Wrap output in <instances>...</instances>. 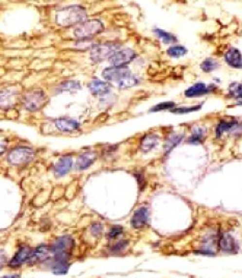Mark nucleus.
I'll use <instances>...</instances> for the list:
<instances>
[{
    "instance_id": "nucleus-5",
    "label": "nucleus",
    "mask_w": 242,
    "mask_h": 278,
    "mask_svg": "<svg viewBox=\"0 0 242 278\" xmlns=\"http://www.w3.org/2000/svg\"><path fill=\"white\" fill-rule=\"evenodd\" d=\"M35 157V150L28 147H18L13 149L7 155V161L12 165L20 166L29 163Z\"/></svg>"
},
{
    "instance_id": "nucleus-28",
    "label": "nucleus",
    "mask_w": 242,
    "mask_h": 278,
    "mask_svg": "<svg viewBox=\"0 0 242 278\" xmlns=\"http://www.w3.org/2000/svg\"><path fill=\"white\" fill-rule=\"evenodd\" d=\"M218 66H220L218 62H216L214 59L209 58V59H206L201 64V69L206 73H210V72H212V71L216 70Z\"/></svg>"
},
{
    "instance_id": "nucleus-23",
    "label": "nucleus",
    "mask_w": 242,
    "mask_h": 278,
    "mask_svg": "<svg viewBox=\"0 0 242 278\" xmlns=\"http://www.w3.org/2000/svg\"><path fill=\"white\" fill-rule=\"evenodd\" d=\"M184 136L183 134H171V136L167 140L165 144V150L166 152H169L173 150L176 146H178L182 142Z\"/></svg>"
},
{
    "instance_id": "nucleus-25",
    "label": "nucleus",
    "mask_w": 242,
    "mask_h": 278,
    "mask_svg": "<svg viewBox=\"0 0 242 278\" xmlns=\"http://www.w3.org/2000/svg\"><path fill=\"white\" fill-rule=\"evenodd\" d=\"M154 33L156 34V36H157L161 40L163 43L170 44V43L177 42V38L174 35L168 33V31H165V30L159 29V28H155Z\"/></svg>"
},
{
    "instance_id": "nucleus-8",
    "label": "nucleus",
    "mask_w": 242,
    "mask_h": 278,
    "mask_svg": "<svg viewBox=\"0 0 242 278\" xmlns=\"http://www.w3.org/2000/svg\"><path fill=\"white\" fill-rule=\"evenodd\" d=\"M217 248L223 253H237L239 246L230 234L223 233L217 236Z\"/></svg>"
},
{
    "instance_id": "nucleus-21",
    "label": "nucleus",
    "mask_w": 242,
    "mask_h": 278,
    "mask_svg": "<svg viewBox=\"0 0 242 278\" xmlns=\"http://www.w3.org/2000/svg\"><path fill=\"white\" fill-rule=\"evenodd\" d=\"M159 140L160 139L157 134H155V133L147 134V136H145L144 139L142 140V143H140V149H142L144 152L151 151L152 149H154L156 146L158 145Z\"/></svg>"
},
{
    "instance_id": "nucleus-29",
    "label": "nucleus",
    "mask_w": 242,
    "mask_h": 278,
    "mask_svg": "<svg viewBox=\"0 0 242 278\" xmlns=\"http://www.w3.org/2000/svg\"><path fill=\"white\" fill-rule=\"evenodd\" d=\"M230 96L236 99H242V84L233 83L229 88Z\"/></svg>"
},
{
    "instance_id": "nucleus-9",
    "label": "nucleus",
    "mask_w": 242,
    "mask_h": 278,
    "mask_svg": "<svg viewBox=\"0 0 242 278\" xmlns=\"http://www.w3.org/2000/svg\"><path fill=\"white\" fill-rule=\"evenodd\" d=\"M135 58V52L132 49H122L116 51L112 57L109 59V63L112 64L113 67H125L132 62Z\"/></svg>"
},
{
    "instance_id": "nucleus-2",
    "label": "nucleus",
    "mask_w": 242,
    "mask_h": 278,
    "mask_svg": "<svg viewBox=\"0 0 242 278\" xmlns=\"http://www.w3.org/2000/svg\"><path fill=\"white\" fill-rule=\"evenodd\" d=\"M87 19V12L82 6L79 5H72L64 7L56 12V24L59 26H73L80 23L84 22Z\"/></svg>"
},
{
    "instance_id": "nucleus-31",
    "label": "nucleus",
    "mask_w": 242,
    "mask_h": 278,
    "mask_svg": "<svg viewBox=\"0 0 242 278\" xmlns=\"http://www.w3.org/2000/svg\"><path fill=\"white\" fill-rule=\"evenodd\" d=\"M202 108V105L199 106H193V107H175L174 109H171V112L175 114H188L192 112H197V110Z\"/></svg>"
},
{
    "instance_id": "nucleus-13",
    "label": "nucleus",
    "mask_w": 242,
    "mask_h": 278,
    "mask_svg": "<svg viewBox=\"0 0 242 278\" xmlns=\"http://www.w3.org/2000/svg\"><path fill=\"white\" fill-rule=\"evenodd\" d=\"M149 220V210L147 208L137 209L131 219V226L135 229H140L147 225Z\"/></svg>"
},
{
    "instance_id": "nucleus-30",
    "label": "nucleus",
    "mask_w": 242,
    "mask_h": 278,
    "mask_svg": "<svg viewBox=\"0 0 242 278\" xmlns=\"http://www.w3.org/2000/svg\"><path fill=\"white\" fill-rule=\"evenodd\" d=\"M176 107V103L173 101H167V102H161L159 105L153 107L150 112L155 113V112H161V110H167V109H174Z\"/></svg>"
},
{
    "instance_id": "nucleus-4",
    "label": "nucleus",
    "mask_w": 242,
    "mask_h": 278,
    "mask_svg": "<svg viewBox=\"0 0 242 278\" xmlns=\"http://www.w3.org/2000/svg\"><path fill=\"white\" fill-rule=\"evenodd\" d=\"M120 44L118 43H104L97 44L93 49H91V60L95 63L103 62L109 60L112 55L119 51Z\"/></svg>"
},
{
    "instance_id": "nucleus-35",
    "label": "nucleus",
    "mask_w": 242,
    "mask_h": 278,
    "mask_svg": "<svg viewBox=\"0 0 242 278\" xmlns=\"http://www.w3.org/2000/svg\"><path fill=\"white\" fill-rule=\"evenodd\" d=\"M1 278H20V275H16V274H13V275H6V276H2Z\"/></svg>"
},
{
    "instance_id": "nucleus-20",
    "label": "nucleus",
    "mask_w": 242,
    "mask_h": 278,
    "mask_svg": "<svg viewBox=\"0 0 242 278\" xmlns=\"http://www.w3.org/2000/svg\"><path fill=\"white\" fill-rule=\"evenodd\" d=\"M89 89L93 95L104 96V95H107L111 92V86L105 82L99 81V79H93V81L89 84Z\"/></svg>"
},
{
    "instance_id": "nucleus-34",
    "label": "nucleus",
    "mask_w": 242,
    "mask_h": 278,
    "mask_svg": "<svg viewBox=\"0 0 242 278\" xmlns=\"http://www.w3.org/2000/svg\"><path fill=\"white\" fill-rule=\"evenodd\" d=\"M91 230H92V234H93V235H95V236H100V235L102 234V232H103V226L101 225L100 223H95V224L92 225Z\"/></svg>"
},
{
    "instance_id": "nucleus-22",
    "label": "nucleus",
    "mask_w": 242,
    "mask_h": 278,
    "mask_svg": "<svg viewBox=\"0 0 242 278\" xmlns=\"http://www.w3.org/2000/svg\"><path fill=\"white\" fill-rule=\"evenodd\" d=\"M50 268L52 270V272L56 275H65L69 271L70 264L68 263V261L52 259V264Z\"/></svg>"
},
{
    "instance_id": "nucleus-7",
    "label": "nucleus",
    "mask_w": 242,
    "mask_h": 278,
    "mask_svg": "<svg viewBox=\"0 0 242 278\" xmlns=\"http://www.w3.org/2000/svg\"><path fill=\"white\" fill-rule=\"evenodd\" d=\"M75 246V241L72 236L62 235L53 242L50 250L53 256L56 254H71Z\"/></svg>"
},
{
    "instance_id": "nucleus-11",
    "label": "nucleus",
    "mask_w": 242,
    "mask_h": 278,
    "mask_svg": "<svg viewBox=\"0 0 242 278\" xmlns=\"http://www.w3.org/2000/svg\"><path fill=\"white\" fill-rule=\"evenodd\" d=\"M31 251L33 250H31V248L28 247V246L22 245L21 247L18 249V251L16 252L14 257L10 260L9 266L11 268H19L24 263H27Z\"/></svg>"
},
{
    "instance_id": "nucleus-6",
    "label": "nucleus",
    "mask_w": 242,
    "mask_h": 278,
    "mask_svg": "<svg viewBox=\"0 0 242 278\" xmlns=\"http://www.w3.org/2000/svg\"><path fill=\"white\" fill-rule=\"evenodd\" d=\"M46 96L42 91L29 92L23 97V105L29 112H37L46 105Z\"/></svg>"
},
{
    "instance_id": "nucleus-37",
    "label": "nucleus",
    "mask_w": 242,
    "mask_h": 278,
    "mask_svg": "<svg viewBox=\"0 0 242 278\" xmlns=\"http://www.w3.org/2000/svg\"><path fill=\"white\" fill-rule=\"evenodd\" d=\"M238 105H239V106H242V101H239Z\"/></svg>"
},
{
    "instance_id": "nucleus-1",
    "label": "nucleus",
    "mask_w": 242,
    "mask_h": 278,
    "mask_svg": "<svg viewBox=\"0 0 242 278\" xmlns=\"http://www.w3.org/2000/svg\"><path fill=\"white\" fill-rule=\"evenodd\" d=\"M102 76L108 83L114 84L120 89L132 88L139 84L137 76L131 73L127 67H111L103 70Z\"/></svg>"
},
{
    "instance_id": "nucleus-32",
    "label": "nucleus",
    "mask_w": 242,
    "mask_h": 278,
    "mask_svg": "<svg viewBox=\"0 0 242 278\" xmlns=\"http://www.w3.org/2000/svg\"><path fill=\"white\" fill-rule=\"evenodd\" d=\"M124 233V228L120 225H114L112 226L107 234V237L109 240H114L116 237H119L122 234Z\"/></svg>"
},
{
    "instance_id": "nucleus-36",
    "label": "nucleus",
    "mask_w": 242,
    "mask_h": 278,
    "mask_svg": "<svg viewBox=\"0 0 242 278\" xmlns=\"http://www.w3.org/2000/svg\"><path fill=\"white\" fill-rule=\"evenodd\" d=\"M3 264H4V257L0 256V268L3 266Z\"/></svg>"
},
{
    "instance_id": "nucleus-12",
    "label": "nucleus",
    "mask_w": 242,
    "mask_h": 278,
    "mask_svg": "<svg viewBox=\"0 0 242 278\" xmlns=\"http://www.w3.org/2000/svg\"><path fill=\"white\" fill-rule=\"evenodd\" d=\"M214 89H215V86L213 85L208 86H206L205 83H197L185 91V96L188 98L199 97V96H203V95L212 92Z\"/></svg>"
},
{
    "instance_id": "nucleus-15",
    "label": "nucleus",
    "mask_w": 242,
    "mask_h": 278,
    "mask_svg": "<svg viewBox=\"0 0 242 278\" xmlns=\"http://www.w3.org/2000/svg\"><path fill=\"white\" fill-rule=\"evenodd\" d=\"M54 125L56 128L62 132H73L79 129L80 124L74 119L70 118H59L54 121Z\"/></svg>"
},
{
    "instance_id": "nucleus-24",
    "label": "nucleus",
    "mask_w": 242,
    "mask_h": 278,
    "mask_svg": "<svg viewBox=\"0 0 242 278\" xmlns=\"http://www.w3.org/2000/svg\"><path fill=\"white\" fill-rule=\"evenodd\" d=\"M204 137H205L204 127H196L189 139L187 140V142H188L189 144H199V143H201L203 139H204Z\"/></svg>"
},
{
    "instance_id": "nucleus-3",
    "label": "nucleus",
    "mask_w": 242,
    "mask_h": 278,
    "mask_svg": "<svg viewBox=\"0 0 242 278\" xmlns=\"http://www.w3.org/2000/svg\"><path fill=\"white\" fill-rule=\"evenodd\" d=\"M104 29L103 23L97 20L92 19L87 20L78 25L74 30V36L79 40H91L95 36L101 34Z\"/></svg>"
},
{
    "instance_id": "nucleus-17",
    "label": "nucleus",
    "mask_w": 242,
    "mask_h": 278,
    "mask_svg": "<svg viewBox=\"0 0 242 278\" xmlns=\"http://www.w3.org/2000/svg\"><path fill=\"white\" fill-rule=\"evenodd\" d=\"M238 128H242V125L239 124L235 119H233V120H221V122L216 126V130H215L216 137L221 138L224 132L233 131L234 129H238Z\"/></svg>"
},
{
    "instance_id": "nucleus-33",
    "label": "nucleus",
    "mask_w": 242,
    "mask_h": 278,
    "mask_svg": "<svg viewBox=\"0 0 242 278\" xmlns=\"http://www.w3.org/2000/svg\"><path fill=\"white\" fill-rule=\"evenodd\" d=\"M128 244H129V242L126 241V240H122V241L116 242L115 244H113L111 247V252H112V253L123 252L125 249L127 248Z\"/></svg>"
},
{
    "instance_id": "nucleus-10",
    "label": "nucleus",
    "mask_w": 242,
    "mask_h": 278,
    "mask_svg": "<svg viewBox=\"0 0 242 278\" xmlns=\"http://www.w3.org/2000/svg\"><path fill=\"white\" fill-rule=\"evenodd\" d=\"M51 254L52 253H51L49 246H47V245L37 246V248H35L33 251H31L29 258L27 260V264L36 265L38 263H42V261L49 260Z\"/></svg>"
},
{
    "instance_id": "nucleus-27",
    "label": "nucleus",
    "mask_w": 242,
    "mask_h": 278,
    "mask_svg": "<svg viewBox=\"0 0 242 278\" xmlns=\"http://www.w3.org/2000/svg\"><path fill=\"white\" fill-rule=\"evenodd\" d=\"M187 53V49L183 46L180 45H175V46H171L168 49V54L169 57L174 58V59H179V58H182L184 55Z\"/></svg>"
},
{
    "instance_id": "nucleus-16",
    "label": "nucleus",
    "mask_w": 242,
    "mask_h": 278,
    "mask_svg": "<svg viewBox=\"0 0 242 278\" xmlns=\"http://www.w3.org/2000/svg\"><path fill=\"white\" fill-rule=\"evenodd\" d=\"M224 61L231 68L242 69V54L237 48H230L224 54Z\"/></svg>"
},
{
    "instance_id": "nucleus-18",
    "label": "nucleus",
    "mask_w": 242,
    "mask_h": 278,
    "mask_svg": "<svg viewBox=\"0 0 242 278\" xmlns=\"http://www.w3.org/2000/svg\"><path fill=\"white\" fill-rule=\"evenodd\" d=\"M96 158H97V155L93 151H89V152L82 153L77 158L76 169L79 170V171L87 170L93 164V162L96 161Z\"/></svg>"
},
{
    "instance_id": "nucleus-19",
    "label": "nucleus",
    "mask_w": 242,
    "mask_h": 278,
    "mask_svg": "<svg viewBox=\"0 0 242 278\" xmlns=\"http://www.w3.org/2000/svg\"><path fill=\"white\" fill-rule=\"evenodd\" d=\"M73 167V161L71 157L65 156L59 158V161L56 163L54 167V172H56V176H65L71 171Z\"/></svg>"
},
{
    "instance_id": "nucleus-26",
    "label": "nucleus",
    "mask_w": 242,
    "mask_h": 278,
    "mask_svg": "<svg viewBox=\"0 0 242 278\" xmlns=\"http://www.w3.org/2000/svg\"><path fill=\"white\" fill-rule=\"evenodd\" d=\"M80 88H81L80 84L78 82L67 81V82L61 83L58 89L61 92H75V91L80 90Z\"/></svg>"
},
{
    "instance_id": "nucleus-14",
    "label": "nucleus",
    "mask_w": 242,
    "mask_h": 278,
    "mask_svg": "<svg viewBox=\"0 0 242 278\" xmlns=\"http://www.w3.org/2000/svg\"><path fill=\"white\" fill-rule=\"evenodd\" d=\"M18 100V92L11 89H5L0 92V107L11 108L16 106Z\"/></svg>"
}]
</instances>
